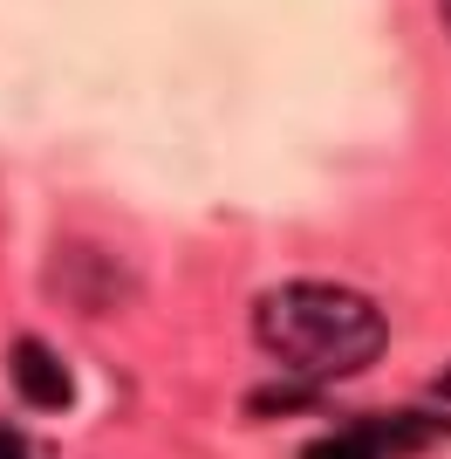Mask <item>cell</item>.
Returning a JSON list of instances; mask_svg holds the SVG:
<instances>
[{"mask_svg":"<svg viewBox=\"0 0 451 459\" xmlns=\"http://www.w3.org/2000/svg\"><path fill=\"white\" fill-rule=\"evenodd\" d=\"M253 329L260 343L281 357L301 377H349V370H370L390 343L383 329V308L356 288L336 281H287L274 295H260L253 308Z\"/></svg>","mask_w":451,"mask_h":459,"instance_id":"1","label":"cell"},{"mask_svg":"<svg viewBox=\"0 0 451 459\" xmlns=\"http://www.w3.org/2000/svg\"><path fill=\"white\" fill-rule=\"evenodd\" d=\"M7 377H14V391L35 404V411H69V404H75L69 364H62V357L41 343V336H21V343L7 350Z\"/></svg>","mask_w":451,"mask_h":459,"instance_id":"2","label":"cell"},{"mask_svg":"<svg viewBox=\"0 0 451 459\" xmlns=\"http://www.w3.org/2000/svg\"><path fill=\"white\" fill-rule=\"evenodd\" d=\"M301 459H376V446L362 439V432H328V439H315Z\"/></svg>","mask_w":451,"mask_h":459,"instance_id":"3","label":"cell"},{"mask_svg":"<svg viewBox=\"0 0 451 459\" xmlns=\"http://www.w3.org/2000/svg\"><path fill=\"white\" fill-rule=\"evenodd\" d=\"M0 459H28V453H21V439H14V432H0Z\"/></svg>","mask_w":451,"mask_h":459,"instance_id":"4","label":"cell"},{"mask_svg":"<svg viewBox=\"0 0 451 459\" xmlns=\"http://www.w3.org/2000/svg\"><path fill=\"white\" fill-rule=\"evenodd\" d=\"M438 391H445V398H451V370H445V384H438Z\"/></svg>","mask_w":451,"mask_h":459,"instance_id":"5","label":"cell"},{"mask_svg":"<svg viewBox=\"0 0 451 459\" xmlns=\"http://www.w3.org/2000/svg\"><path fill=\"white\" fill-rule=\"evenodd\" d=\"M445 14H451V0H445Z\"/></svg>","mask_w":451,"mask_h":459,"instance_id":"6","label":"cell"}]
</instances>
